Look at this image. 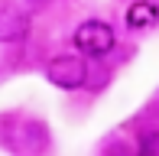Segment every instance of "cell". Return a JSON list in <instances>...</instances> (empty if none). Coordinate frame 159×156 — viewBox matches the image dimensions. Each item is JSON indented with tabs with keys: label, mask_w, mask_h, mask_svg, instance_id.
<instances>
[{
	"label": "cell",
	"mask_w": 159,
	"mask_h": 156,
	"mask_svg": "<svg viewBox=\"0 0 159 156\" xmlns=\"http://www.w3.org/2000/svg\"><path fill=\"white\" fill-rule=\"evenodd\" d=\"M30 36V16L23 10H3L0 13V42L13 46Z\"/></svg>",
	"instance_id": "cell-3"
},
{
	"label": "cell",
	"mask_w": 159,
	"mask_h": 156,
	"mask_svg": "<svg viewBox=\"0 0 159 156\" xmlns=\"http://www.w3.org/2000/svg\"><path fill=\"white\" fill-rule=\"evenodd\" d=\"M71 42L81 55L88 59H104V55L114 52L117 46V36H114V26L107 20H84L78 23V30L71 33Z\"/></svg>",
	"instance_id": "cell-1"
},
{
	"label": "cell",
	"mask_w": 159,
	"mask_h": 156,
	"mask_svg": "<svg viewBox=\"0 0 159 156\" xmlns=\"http://www.w3.org/2000/svg\"><path fill=\"white\" fill-rule=\"evenodd\" d=\"M46 78L62 91H78L88 85V62L84 55H55L46 65Z\"/></svg>",
	"instance_id": "cell-2"
},
{
	"label": "cell",
	"mask_w": 159,
	"mask_h": 156,
	"mask_svg": "<svg viewBox=\"0 0 159 156\" xmlns=\"http://www.w3.org/2000/svg\"><path fill=\"white\" fill-rule=\"evenodd\" d=\"M33 3H36V7H46V3H49V0H33Z\"/></svg>",
	"instance_id": "cell-6"
},
{
	"label": "cell",
	"mask_w": 159,
	"mask_h": 156,
	"mask_svg": "<svg viewBox=\"0 0 159 156\" xmlns=\"http://www.w3.org/2000/svg\"><path fill=\"white\" fill-rule=\"evenodd\" d=\"M124 20H127L130 30H153L159 23V3H153V0H133L127 7Z\"/></svg>",
	"instance_id": "cell-4"
},
{
	"label": "cell",
	"mask_w": 159,
	"mask_h": 156,
	"mask_svg": "<svg viewBox=\"0 0 159 156\" xmlns=\"http://www.w3.org/2000/svg\"><path fill=\"white\" fill-rule=\"evenodd\" d=\"M136 150L143 156H159V130H146L140 137V143H136Z\"/></svg>",
	"instance_id": "cell-5"
}]
</instances>
